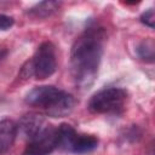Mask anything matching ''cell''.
<instances>
[{"label":"cell","mask_w":155,"mask_h":155,"mask_svg":"<svg viewBox=\"0 0 155 155\" xmlns=\"http://www.w3.org/2000/svg\"><path fill=\"white\" fill-rule=\"evenodd\" d=\"M105 31L101 27L87 28L74 42L70 53L73 79L80 88H88L97 78L103 54Z\"/></svg>","instance_id":"obj_1"},{"label":"cell","mask_w":155,"mask_h":155,"mask_svg":"<svg viewBox=\"0 0 155 155\" xmlns=\"http://www.w3.org/2000/svg\"><path fill=\"white\" fill-rule=\"evenodd\" d=\"M27 104L45 110L51 117L68 116L75 105V98L54 86H38L25 96Z\"/></svg>","instance_id":"obj_2"},{"label":"cell","mask_w":155,"mask_h":155,"mask_svg":"<svg viewBox=\"0 0 155 155\" xmlns=\"http://www.w3.org/2000/svg\"><path fill=\"white\" fill-rule=\"evenodd\" d=\"M127 92L124 88L109 87L94 93L88 102V110L94 114H115L124 109Z\"/></svg>","instance_id":"obj_3"},{"label":"cell","mask_w":155,"mask_h":155,"mask_svg":"<svg viewBox=\"0 0 155 155\" xmlns=\"http://www.w3.org/2000/svg\"><path fill=\"white\" fill-rule=\"evenodd\" d=\"M31 70H33V76L38 80H45L50 78L57 68V58H56V47L52 42L45 41L42 42L34 57L29 61Z\"/></svg>","instance_id":"obj_4"},{"label":"cell","mask_w":155,"mask_h":155,"mask_svg":"<svg viewBox=\"0 0 155 155\" xmlns=\"http://www.w3.org/2000/svg\"><path fill=\"white\" fill-rule=\"evenodd\" d=\"M56 148H58L57 128L47 125L45 130L29 139L23 155H50Z\"/></svg>","instance_id":"obj_5"},{"label":"cell","mask_w":155,"mask_h":155,"mask_svg":"<svg viewBox=\"0 0 155 155\" xmlns=\"http://www.w3.org/2000/svg\"><path fill=\"white\" fill-rule=\"evenodd\" d=\"M46 126H47L46 121L41 115L30 113V114H25L19 120V124L17 127H19V131L22 132V134L29 140L36 134H39L42 130H45Z\"/></svg>","instance_id":"obj_6"},{"label":"cell","mask_w":155,"mask_h":155,"mask_svg":"<svg viewBox=\"0 0 155 155\" xmlns=\"http://www.w3.org/2000/svg\"><path fill=\"white\" fill-rule=\"evenodd\" d=\"M18 127L15 121L10 119L0 120V155H4L12 147Z\"/></svg>","instance_id":"obj_7"},{"label":"cell","mask_w":155,"mask_h":155,"mask_svg":"<svg viewBox=\"0 0 155 155\" xmlns=\"http://www.w3.org/2000/svg\"><path fill=\"white\" fill-rule=\"evenodd\" d=\"M98 147V138L92 134H79L76 133L74 142L70 148V153L84 154L94 150Z\"/></svg>","instance_id":"obj_8"},{"label":"cell","mask_w":155,"mask_h":155,"mask_svg":"<svg viewBox=\"0 0 155 155\" xmlns=\"http://www.w3.org/2000/svg\"><path fill=\"white\" fill-rule=\"evenodd\" d=\"M59 5L61 4L57 1H41L33 6L28 11V15H30L34 18H46L54 13L59 8Z\"/></svg>","instance_id":"obj_9"},{"label":"cell","mask_w":155,"mask_h":155,"mask_svg":"<svg viewBox=\"0 0 155 155\" xmlns=\"http://www.w3.org/2000/svg\"><path fill=\"white\" fill-rule=\"evenodd\" d=\"M137 53L143 61L153 62L154 61V41L151 39L143 40L137 46Z\"/></svg>","instance_id":"obj_10"},{"label":"cell","mask_w":155,"mask_h":155,"mask_svg":"<svg viewBox=\"0 0 155 155\" xmlns=\"http://www.w3.org/2000/svg\"><path fill=\"white\" fill-rule=\"evenodd\" d=\"M140 22L145 25H148L149 28H154V23H155V13L153 8H149L148 11H145L144 13H142L140 16Z\"/></svg>","instance_id":"obj_11"},{"label":"cell","mask_w":155,"mask_h":155,"mask_svg":"<svg viewBox=\"0 0 155 155\" xmlns=\"http://www.w3.org/2000/svg\"><path fill=\"white\" fill-rule=\"evenodd\" d=\"M15 21L12 17L0 13V30H7L13 25Z\"/></svg>","instance_id":"obj_12"},{"label":"cell","mask_w":155,"mask_h":155,"mask_svg":"<svg viewBox=\"0 0 155 155\" xmlns=\"http://www.w3.org/2000/svg\"><path fill=\"white\" fill-rule=\"evenodd\" d=\"M5 54H6V50H5V48H2V47H0V59H1Z\"/></svg>","instance_id":"obj_13"}]
</instances>
